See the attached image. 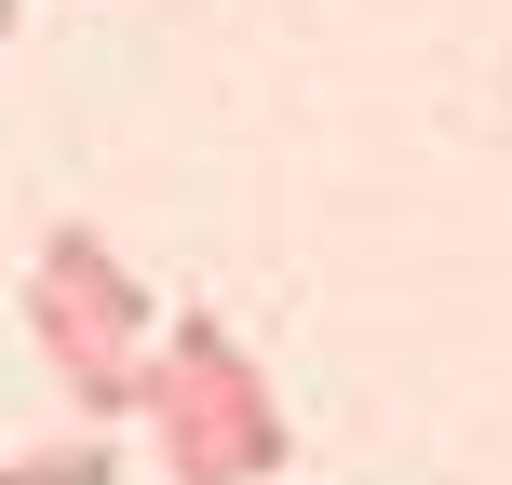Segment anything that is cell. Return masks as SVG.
<instances>
[{
	"label": "cell",
	"mask_w": 512,
	"mask_h": 485,
	"mask_svg": "<svg viewBox=\"0 0 512 485\" xmlns=\"http://www.w3.org/2000/svg\"><path fill=\"white\" fill-rule=\"evenodd\" d=\"M122 459H108L95 432H68V445H27V459H0V485H108Z\"/></svg>",
	"instance_id": "obj_4"
},
{
	"label": "cell",
	"mask_w": 512,
	"mask_h": 485,
	"mask_svg": "<svg viewBox=\"0 0 512 485\" xmlns=\"http://www.w3.org/2000/svg\"><path fill=\"white\" fill-rule=\"evenodd\" d=\"M135 418H149V445H162L176 485H283L297 472V418H283L270 364H256L216 310H189L176 337H149Z\"/></svg>",
	"instance_id": "obj_1"
},
{
	"label": "cell",
	"mask_w": 512,
	"mask_h": 485,
	"mask_svg": "<svg viewBox=\"0 0 512 485\" xmlns=\"http://www.w3.org/2000/svg\"><path fill=\"white\" fill-rule=\"evenodd\" d=\"M0 41H14V0H0Z\"/></svg>",
	"instance_id": "obj_5"
},
{
	"label": "cell",
	"mask_w": 512,
	"mask_h": 485,
	"mask_svg": "<svg viewBox=\"0 0 512 485\" xmlns=\"http://www.w3.org/2000/svg\"><path fill=\"white\" fill-rule=\"evenodd\" d=\"M27 283H41V297H68L81 324H108L122 351H149V283L108 256V230H81V216H68V230H41V270H27Z\"/></svg>",
	"instance_id": "obj_3"
},
{
	"label": "cell",
	"mask_w": 512,
	"mask_h": 485,
	"mask_svg": "<svg viewBox=\"0 0 512 485\" xmlns=\"http://www.w3.org/2000/svg\"><path fill=\"white\" fill-rule=\"evenodd\" d=\"M27 337H41L54 391L81 405V432H95V418H135V364H149V351H122L108 324H81V310H68V297H41V283H27Z\"/></svg>",
	"instance_id": "obj_2"
}]
</instances>
